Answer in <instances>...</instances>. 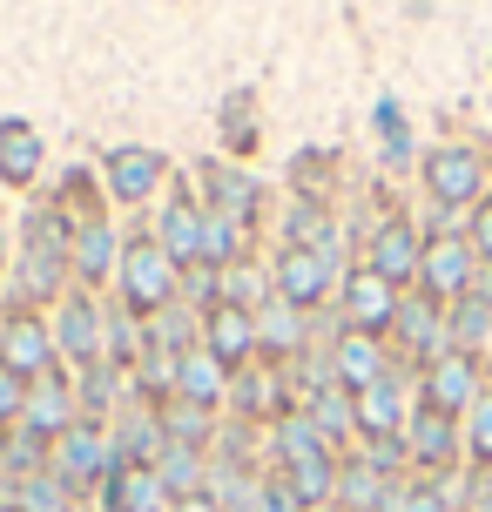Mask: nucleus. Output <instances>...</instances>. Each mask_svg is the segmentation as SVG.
<instances>
[{
  "mask_svg": "<svg viewBox=\"0 0 492 512\" xmlns=\"http://www.w3.org/2000/svg\"><path fill=\"white\" fill-rule=\"evenodd\" d=\"M405 459H412V452H405V432H398V438H364V465H371V472H385V479H391Z\"/></svg>",
  "mask_w": 492,
  "mask_h": 512,
  "instance_id": "38",
  "label": "nucleus"
},
{
  "mask_svg": "<svg viewBox=\"0 0 492 512\" xmlns=\"http://www.w3.org/2000/svg\"><path fill=\"white\" fill-rule=\"evenodd\" d=\"M75 499H81V492L48 465L41 479H21V486H14V506H7V512H75Z\"/></svg>",
  "mask_w": 492,
  "mask_h": 512,
  "instance_id": "30",
  "label": "nucleus"
},
{
  "mask_svg": "<svg viewBox=\"0 0 492 512\" xmlns=\"http://www.w3.org/2000/svg\"><path fill=\"white\" fill-rule=\"evenodd\" d=\"M68 270H75L81 290H102V277H115V270H122L115 223H102V216H95V223H75V263H68Z\"/></svg>",
  "mask_w": 492,
  "mask_h": 512,
  "instance_id": "20",
  "label": "nucleus"
},
{
  "mask_svg": "<svg viewBox=\"0 0 492 512\" xmlns=\"http://www.w3.org/2000/svg\"><path fill=\"white\" fill-rule=\"evenodd\" d=\"M466 459L486 472L492 465V391H479V405H472V425H466Z\"/></svg>",
  "mask_w": 492,
  "mask_h": 512,
  "instance_id": "35",
  "label": "nucleus"
},
{
  "mask_svg": "<svg viewBox=\"0 0 492 512\" xmlns=\"http://www.w3.org/2000/svg\"><path fill=\"white\" fill-rule=\"evenodd\" d=\"M405 378L391 371V378H378L371 391H358V438H398L405 432Z\"/></svg>",
  "mask_w": 492,
  "mask_h": 512,
  "instance_id": "22",
  "label": "nucleus"
},
{
  "mask_svg": "<svg viewBox=\"0 0 492 512\" xmlns=\"http://www.w3.org/2000/svg\"><path fill=\"white\" fill-rule=\"evenodd\" d=\"M27 290L41 297V290H61V277H75L68 263H75V223H68V209L61 203H41L27 216Z\"/></svg>",
  "mask_w": 492,
  "mask_h": 512,
  "instance_id": "2",
  "label": "nucleus"
},
{
  "mask_svg": "<svg viewBox=\"0 0 492 512\" xmlns=\"http://www.w3.org/2000/svg\"><path fill=\"white\" fill-rule=\"evenodd\" d=\"M250 512H304V499L290 492V479H263L257 486V506Z\"/></svg>",
  "mask_w": 492,
  "mask_h": 512,
  "instance_id": "40",
  "label": "nucleus"
},
{
  "mask_svg": "<svg viewBox=\"0 0 492 512\" xmlns=\"http://www.w3.org/2000/svg\"><path fill=\"white\" fill-rule=\"evenodd\" d=\"M108 398H115V364H88L81 371V384H75V405H81V418L95 425V411H108Z\"/></svg>",
  "mask_w": 492,
  "mask_h": 512,
  "instance_id": "34",
  "label": "nucleus"
},
{
  "mask_svg": "<svg viewBox=\"0 0 492 512\" xmlns=\"http://www.w3.org/2000/svg\"><path fill=\"white\" fill-rule=\"evenodd\" d=\"M391 486H398V479L371 472L364 459H344V472H337V506H344V512H378Z\"/></svg>",
  "mask_w": 492,
  "mask_h": 512,
  "instance_id": "27",
  "label": "nucleus"
},
{
  "mask_svg": "<svg viewBox=\"0 0 492 512\" xmlns=\"http://www.w3.org/2000/svg\"><path fill=\"white\" fill-rule=\"evenodd\" d=\"M203 351L216 364H243L250 351H257V310H243V304H209L203 310Z\"/></svg>",
  "mask_w": 492,
  "mask_h": 512,
  "instance_id": "17",
  "label": "nucleus"
},
{
  "mask_svg": "<svg viewBox=\"0 0 492 512\" xmlns=\"http://www.w3.org/2000/svg\"><path fill=\"white\" fill-rule=\"evenodd\" d=\"M169 512H223V506H216V492H182Z\"/></svg>",
  "mask_w": 492,
  "mask_h": 512,
  "instance_id": "42",
  "label": "nucleus"
},
{
  "mask_svg": "<svg viewBox=\"0 0 492 512\" xmlns=\"http://www.w3.org/2000/svg\"><path fill=\"white\" fill-rule=\"evenodd\" d=\"M162 176H169V162H162V149H142V142H129V149H108L102 162V182L115 203H149L162 189Z\"/></svg>",
  "mask_w": 492,
  "mask_h": 512,
  "instance_id": "12",
  "label": "nucleus"
},
{
  "mask_svg": "<svg viewBox=\"0 0 492 512\" xmlns=\"http://www.w3.org/2000/svg\"><path fill=\"white\" fill-rule=\"evenodd\" d=\"M425 196L439 209H472L479 203V196H486V162H479V149L445 142V149L425 155Z\"/></svg>",
  "mask_w": 492,
  "mask_h": 512,
  "instance_id": "4",
  "label": "nucleus"
},
{
  "mask_svg": "<svg viewBox=\"0 0 492 512\" xmlns=\"http://www.w3.org/2000/svg\"><path fill=\"white\" fill-rule=\"evenodd\" d=\"M122 297H129V310H142V317H156V310L182 304V263L156 243V230H135L129 243H122Z\"/></svg>",
  "mask_w": 492,
  "mask_h": 512,
  "instance_id": "1",
  "label": "nucleus"
},
{
  "mask_svg": "<svg viewBox=\"0 0 492 512\" xmlns=\"http://www.w3.org/2000/svg\"><path fill=\"white\" fill-rule=\"evenodd\" d=\"M236 405L250 411V418H257V411H277V391H270V378H243V391H236Z\"/></svg>",
  "mask_w": 492,
  "mask_h": 512,
  "instance_id": "41",
  "label": "nucleus"
},
{
  "mask_svg": "<svg viewBox=\"0 0 492 512\" xmlns=\"http://www.w3.org/2000/svg\"><path fill=\"white\" fill-rule=\"evenodd\" d=\"M156 418H162V438H169V445H196V452H209V438H216V411L189 405V398H162Z\"/></svg>",
  "mask_w": 492,
  "mask_h": 512,
  "instance_id": "25",
  "label": "nucleus"
},
{
  "mask_svg": "<svg viewBox=\"0 0 492 512\" xmlns=\"http://www.w3.org/2000/svg\"><path fill=\"white\" fill-rule=\"evenodd\" d=\"M405 452H412V465L425 472V479L452 472V459L466 452V445H459V418H445V411L418 405L412 418H405Z\"/></svg>",
  "mask_w": 492,
  "mask_h": 512,
  "instance_id": "9",
  "label": "nucleus"
},
{
  "mask_svg": "<svg viewBox=\"0 0 492 512\" xmlns=\"http://www.w3.org/2000/svg\"><path fill=\"white\" fill-rule=\"evenodd\" d=\"M418 405L445 411V418L479 405V351H445L439 364H425V398Z\"/></svg>",
  "mask_w": 492,
  "mask_h": 512,
  "instance_id": "10",
  "label": "nucleus"
},
{
  "mask_svg": "<svg viewBox=\"0 0 492 512\" xmlns=\"http://www.w3.org/2000/svg\"><path fill=\"white\" fill-rule=\"evenodd\" d=\"M317 452H331V438L317 432L311 418H277V459L284 465H304V459H317Z\"/></svg>",
  "mask_w": 492,
  "mask_h": 512,
  "instance_id": "33",
  "label": "nucleus"
},
{
  "mask_svg": "<svg viewBox=\"0 0 492 512\" xmlns=\"http://www.w3.org/2000/svg\"><path fill=\"white\" fill-rule=\"evenodd\" d=\"M102 506L108 512H169L176 499H169L156 465H115L102 479Z\"/></svg>",
  "mask_w": 492,
  "mask_h": 512,
  "instance_id": "18",
  "label": "nucleus"
},
{
  "mask_svg": "<svg viewBox=\"0 0 492 512\" xmlns=\"http://www.w3.org/2000/svg\"><path fill=\"white\" fill-rule=\"evenodd\" d=\"M391 331H398V344H405L412 358H425V364H439L445 351H452L445 304H432L425 290H418V297H398V317H391Z\"/></svg>",
  "mask_w": 492,
  "mask_h": 512,
  "instance_id": "11",
  "label": "nucleus"
},
{
  "mask_svg": "<svg viewBox=\"0 0 492 512\" xmlns=\"http://www.w3.org/2000/svg\"><path fill=\"white\" fill-rule=\"evenodd\" d=\"M0 364H7V371H21L27 384L48 378L54 364H61L48 317H34V310H14V317H7V351H0Z\"/></svg>",
  "mask_w": 492,
  "mask_h": 512,
  "instance_id": "13",
  "label": "nucleus"
},
{
  "mask_svg": "<svg viewBox=\"0 0 492 512\" xmlns=\"http://www.w3.org/2000/svg\"><path fill=\"white\" fill-rule=\"evenodd\" d=\"M257 351L263 358H297L304 351V310L284 304V297L257 304Z\"/></svg>",
  "mask_w": 492,
  "mask_h": 512,
  "instance_id": "24",
  "label": "nucleus"
},
{
  "mask_svg": "<svg viewBox=\"0 0 492 512\" xmlns=\"http://www.w3.org/2000/svg\"><path fill=\"white\" fill-rule=\"evenodd\" d=\"M445 324H452V351H479L492 344V297H459V304H445Z\"/></svg>",
  "mask_w": 492,
  "mask_h": 512,
  "instance_id": "29",
  "label": "nucleus"
},
{
  "mask_svg": "<svg viewBox=\"0 0 492 512\" xmlns=\"http://www.w3.org/2000/svg\"><path fill=\"white\" fill-rule=\"evenodd\" d=\"M27 391H34V384H27L21 371H7V364H0V432H14V425H21Z\"/></svg>",
  "mask_w": 492,
  "mask_h": 512,
  "instance_id": "36",
  "label": "nucleus"
},
{
  "mask_svg": "<svg viewBox=\"0 0 492 512\" xmlns=\"http://www.w3.org/2000/svg\"><path fill=\"white\" fill-rule=\"evenodd\" d=\"M398 297H405V290H391L385 277H371V270H351V277H344V331H364V337L391 331V317H398Z\"/></svg>",
  "mask_w": 492,
  "mask_h": 512,
  "instance_id": "15",
  "label": "nucleus"
},
{
  "mask_svg": "<svg viewBox=\"0 0 492 512\" xmlns=\"http://www.w3.org/2000/svg\"><path fill=\"white\" fill-rule=\"evenodd\" d=\"M459 506H466V492L445 486V479H432V486H412V506L405 512H459Z\"/></svg>",
  "mask_w": 492,
  "mask_h": 512,
  "instance_id": "37",
  "label": "nucleus"
},
{
  "mask_svg": "<svg viewBox=\"0 0 492 512\" xmlns=\"http://www.w3.org/2000/svg\"><path fill=\"white\" fill-rule=\"evenodd\" d=\"M472 283H479V256H472L466 236H425L418 290H425L432 304H459V297H472Z\"/></svg>",
  "mask_w": 492,
  "mask_h": 512,
  "instance_id": "5",
  "label": "nucleus"
},
{
  "mask_svg": "<svg viewBox=\"0 0 492 512\" xmlns=\"http://www.w3.org/2000/svg\"><path fill=\"white\" fill-rule=\"evenodd\" d=\"M418 263H425V236H418V223H412V216H385V223L371 230L364 270L385 277L391 290H405V283H418Z\"/></svg>",
  "mask_w": 492,
  "mask_h": 512,
  "instance_id": "6",
  "label": "nucleus"
},
{
  "mask_svg": "<svg viewBox=\"0 0 492 512\" xmlns=\"http://www.w3.org/2000/svg\"><path fill=\"white\" fill-rule=\"evenodd\" d=\"M0 351H7V310H0Z\"/></svg>",
  "mask_w": 492,
  "mask_h": 512,
  "instance_id": "43",
  "label": "nucleus"
},
{
  "mask_svg": "<svg viewBox=\"0 0 492 512\" xmlns=\"http://www.w3.org/2000/svg\"><path fill=\"white\" fill-rule=\"evenodd\" d=\"M466 243H472V256L479 263H492V189L472 203V223H466Z\"/></svg>",
  "mask_w": 492,
  "mask_h": 512,
  "instance_id": "39",
  "label": "nucleus"
},
{
  "mask_svg": "<svg viewBox=\"0 0 492 512\" xmlns=\"http://www.w3.org/2000/svg\"><path fill=\"white\" fill-rule=\"evenodd\" d=\"M176 398H189V405H209V411H216L223 398H230V364H216L203 344H196V351H182Z\"/></svg>",
  "mask_w": 492,
  "mask_h": 512,
  "instance_id": "23",
  "label": "nucleus"
},
{
  "mask_svg": "<svg viewBox=\"0 0 492 512\" xmlns=\"http://www.w3.org/2000/svg\"><path fill=\"white\" fill-rule=\"evenodd\" d=\"M203 310H189V304H169V310H156V317H149V337H142V344H156V351H196V344H203Z\"/></svg>",
  "mask_w": 492,
  "mask_h": 512,
  "instance_id": "28",
  "label": "nucleus"
},
{
  "mask_svg": "<svg viewBox=\"0 0 492 512\" xmlns=\"http://www.w3.org/2000/svg\"><path fill=\"white\" fill-rule=\"evenodd\" d=\"M331 371H337V384H344L351 398H358V391H371L378 378H391V371H385V344H378V337H364V331H337Z\"/></svg>",
  "mask_w": 492,
  "mask_h": 512,
  "instance_id": "19",
  "label": "nucleus"
},
{
  "mask_svg": "<svg viewBox=\"0 0 492 512\" xmlns=\"http://www.w3.org/2000/svg\"><path fill=\"white\" fill-rule=\"evenodd\" d=\"M156 472H162V486H169V499H182V492H203V486H209V465H203V452H196V445H162Z\"/></svg>",
  "mask_w": 492,
  "mask_h": 512,
  "instance_id": "32",
  "label": "nucleus"
},
{
  "mask_svg": "<svg viewBox=\"0 0 492 512\" xmlns=\"http://www.w3.org/2000/svg\"><path fill=\"white\" fill-rule=\"evenodd\" d=\"M122 465V452H115V438H102V425H68V432L54 438V472L68 479L75 492H102V479Z\"/></svg>",
  "mask_w": 492,
  "mask_h": 512,
  "instance_id": "3",
  "label": "nucleus"
},
{
  "mask_svg": "<svg viewBox=\"0 0 492 512\" xmlns=\"http://www.w3.org/2000/svg\"><path fill=\"white\" fill-rule=\"evenodd\" d=\"M48 169V149H41V135H34V122H21V115H7L0 122V182H14V189H27V182Z\"/></svg>",
  "mask_w": 492,
  "mask_h": 512,
  "instance_id": "21",
  "label": "nucleus"
},
{
  "mask_svg": "<svg viewBox=\"0 0 492 512\" xmlns=\"http://www.w3.org/2000/svg\"><path fill=\"white\" fill-rule=\"evenodd\" d=\"M337 452H317V459H304V465H284V479H290V492L304 499V506H324V499H337Z\"/></svg>",
  "mask_w": 492,
  "mask_h": 512,
  "instance_id": "31",
  "label": "nucleus"
},
{
  "mask_svg": "<svg viewBox=\"0 0 492 512\" xmlns=\"http://www.w3.org/2000/svg\"><path fill=\"white\" fill-rule=\"evenodd\" d=\"M54 351H61V358H75L81 371L108 358V317H102V304H95L88 290L61 297V310H54Z\"/></svg>",
  "mask_w": 492,
  "mask_h": 512,
  "instance_id": "7",
  "label": "nucleus"
},
{
  "mask_svg": "<svg viewBox=\"0 0 492 512\" xmlns=\"http://www.w3.org/2000/svg\"><path fill=\"white\" fill-rule=\"evenodd\" d=\"M270 283H277V297L297 310H317L324 297H331L337 283V256L331 250H277V270H270Z\"/></svg>",
  "mask_w": 492,
  "mask_h": 512,
  "instance_id": "8",
  "label": "nucleus"
},
{
  "mask_svg": "<svg viewBox=\"0 0 492 512\" xmlns=\"http://www.w3.org/2000/svg\"><path fill=\"white\" fill-rule=\"evenodd\" d=\"M203 189H209V216H230V223H243L257 203V182L223 169V162H203Z\"/></svg>",
  "mask_w": 492,
  "mask_h": 512,
  "instance_id": "26",
  "label": "nucleus"
},
{
  "mask_svg": "<svg viewBox=\"0 0 492 512\" xmlns=\"http://www.w3.org/2000/svg\"><path fill=\"white\" fill-rule=\"evenodd\" d=\"M203 230H209V216L196 209V196H189V189H176V196H169V209L156 216V243L176 256L182 270H203Z\"/></svg>",
  "mask_w": 492,
  "mask_h": 512,
  "instance_id": "16",
  "label": "nucleus"
},
{
  "mask_svg": "<svg viewBox=\"0 0 492 512\" xmlns=\"http://www.w3.org/2000/svg\"><path fill=\"white\" fill-rule=\"evenodd\" d=\"M68 425H81V405H75V384L61 378V364H54L48 378H34V391H27V411H21V432L34 438H61Z\"/></svg>",
  "mask_w": 492,
  "mask_h": 512,
  "instance_id": "14",
  "label": "nucleus"
}]
</instances>
